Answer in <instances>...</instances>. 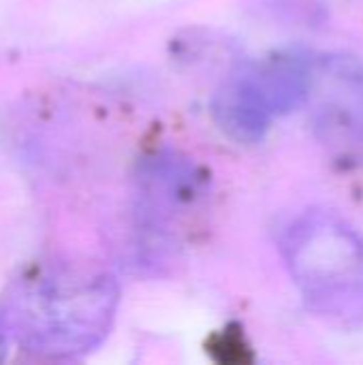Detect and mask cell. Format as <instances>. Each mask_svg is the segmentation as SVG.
Masks as SVG:
<instances>
[{
	"instance_id": "obj_4",
	"label": "cell",
	"mask_w": 363,
	"mask_h": 365,
	"mask_svg": "<svg viewBox=\"0 0 363 365\" xmlns=\"http://www.w3.org/2000/svg\"><path fill=\"white\" fill-rule=\"evenodd\" d=\"M306 105L329 148L363 156V62L342 53L312 60Z\"/></svg>"
},
{
	"instance_id": "obj_2",
	"label": "cell",
	"mask_w": 363,
	"mask_h": 365,
	"mask_svg": "<svg viewBox=\"0 0 363 365\" xmlns=\"http://www.w3.org/2000/svg\"><path fill=\"white\" fill-rule=\"evenodd\" d=\"M285 265L317 317L363 325V235L332 212H306L282 233Z\"/></svg>"
},
{
	"instance_id": "obj_3",
	"label": "cell",
	"mask_w": 363,
	"mask_h": 365,
	"mask_svg": "<svg viewBox=\"0 0 363 365\" xmlns=\"http://www.w3.org/2000/svg\"><path fill=\"white\" fill-rule=\"evenodd\" d=\"M310 62L297 53H276L233 68L212 101L218 128L237 143H259L280 115L306 105Z\"/></svg>"
},
{
	"instance_id": "obj_1",
	"label": "cell",
	"mask_w": 363,
	"mask_h": 365,
	"mask_svg": "<svg viewBox=\"0 0 363 365\" xmlns=\"http://www.w3.org/2000/svg\"><path fill=\"white\" fill-rule=\"evenodd\" d=\"M116 308L118 287L107 274L43 269L13 284L4 319L26 351L73 357L107 336Z\"/></svg>"
},
{
	"instance_id": "obj_5",
	"label": "cell",
	"mask_w": 363,
	"mask_h": 365,
	"mask_svg": "<svg viewBox=\"0 0 363 365\" xmlns=\"http://www.w3.org/2000/svg\"><path fill=\"white\" fill-rule=\"evenodd\" d=\"M203 195L193 163L175 154H158L141 165L137 178V218L145 248H171Z\"/></svg>"
},
{
	"instance_id": "obj_6",
	"label": "cell",
	"mask_w": 363,
	"mask_h": 365,
	"mask_svg": "<svg viewBox=\"0 0 363 365\" xmlns=\"http://www.w3.org/2000/svg\"><path fill=\"white\" fill-rule=\"evenodd\" d=\"M4 355H6V336H4V329L0 325V361L4 359Z\"/></svg>"
}]
</instances>
